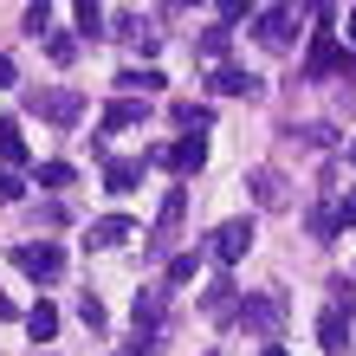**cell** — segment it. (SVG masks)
<instances>
[{"mask_svg":"<svg viewBox=\"0 0 356 356\" xmlns=\"http://www.w3.org/2000/svg\"><path fill=\"white\" fill-rule=\"evenodd\" d=\"M285 318H291L285 291H253V298H240V330H253V337H279Z\"/></svg>","mask_w":356,"mask_h":356,"instance_id":"6da1fadb","label":"cell"},{"mask_svg":"<svg viewBox=\"0 0 356 356\" xmlns=\"http://www.w3.org/2000/svg\"><path fill=\"white\" fill-rule=\"evenodd\" d=\"M253 240H259L253 214H234V220H220V227H214V240H207V259H214V266H240L246 253H253Z\"/></svg>","mask_w":356,"mask_h":356,"instance_id":"7a4b0ae2","label":"cell"},{"mask_svg":"<svg viewBox=\"0 0 356 356\" xmlns=\"http://www.w3.org/2000/svg\"><path fill=\"white\" fill-rule=\"evenodd\" d=\"M13 266L26 272V279H39V285H52L58 272H65V253H58L52 240H19V246H13Z\"/></svg>","mask_w":356,"mask_h":356,"instance_id":"3957f363","label":"cell"},{"mask_svg":"<svg viewBox=\"0 0 356 356\" xmlns=\"http://www.w3.org/2000/svg\"><path fill=\"white\" fill-rule=\"evenodd\" d=\"M246 195H253V207H266V214H285L291 207V181L259 162V169H246Z\"/></svg>","mask_w":356,"mask_h":356,"instance_id":"277c9868","label":"cell"},{"mask_svg":"<svg viewBox=\"0 0 356 356\" xmlns=\"http://www.w3.org/2000/svg\"><path fill=\"white\" fill-rule=\"evenodd\" d=\"M26 111H39L46 123H58V130H65V123L85 117V97H78V91H26Z\"/></svg>","mask_w":356,"mask_h":356,"instance_id":"5b68a950","label":"cell"},{"mask_svg":"<svg viewBox=\"0 0 356 356\" xmlns=\"http://www.w3.org/2000/svg\"><path fill=\"white\" fill-rule=\"evenodd\" d=\"M291 26H298V7H259L253 13V39L272 52H285L291 46Z\"/></svg>","mask_w":356,"mask_h":356,"instance_id":"8992f818","label":"cell"},{"mask_svg":"<svg viewBox=\"0 0 356 356\" xmlns=\"http://www.w3.org/2000/svg\"><path fill=\"white\" fill-rule=\"evenodd\" d=\"M149 162H162V169H175V175H201L207 169V143L201 136H175L169 149H156Z\"/></svg>","mask_w":356,"mask_h":356,"instance_id":"52a82bcc","label":"cell"},{"mask_svg":"<svg viewBox=\"0 0 356 356\" xmlns=\"http://www.w3.org/2000/svg\"><path fill=\"white\" fill-rule=\"evenodd\" d=\"M181 214H188V188H169V195H162V214H156V227H149V253H169Z\"/></svg>","mask_w":356,"mask_h":356,"instance_id":"ba28073f","label":"cell"},{"mask_svg":"<svg viewBox=\"0 0 356 356\" xmlns=\"http://www.w3.org/2000/svg\"><path fill=\"white\" fill-rule=\"evenodd\" d=\"M350 318H356V311L324 305V318H318V350H324V356H343V350H350Z\"/></svg>","mask_w":356,"mask_h":356,"instance_id":"9c48e42d","label":"cell"},{"mask_svg":"<svg viewBox=\"0 0 356 356\" xmlns=\"http://www.w3.org/2000/svg\"><path fill=\"white\" fill-rule=\"evenodd\" d=\"M201 318H214V324H240V291H234V279H214L201 291Z\"/></svg>","mask_w":356,"mask_h":356,"instance_id":"30bf717a","label":"cell"},{"mask_svg":"<svg viewBox=\"0 0 356 356\" xmlns=\"http://www.w3.org/2000/svg\"><path fill=\"white\" fill-rule=\"evenodd\" d=\"M207 91H214V97H259L266 78L259 72H240V65H220L214 78H207Z\"/></svg>","mask_w":356,"mask_h":356,"instance_id":"8fae6325","label":"cell"},{"mask_svg":"<svg viewBox=\"0 0 356 356\" xmlns=\"http://www.w3.org/2000/svg\"><path fill=\"white\" fill-rule=\"evenodd\" d=\"M143 169H149V156H111L104 162V188H111V195H130L143 181Z\"/></svg>","mask_w":356,"mask_h":356,"instance_id":"7c38bea8","label":"cell"},{"mask_svg":"<svg viewBox=\"0 0 356 356\" xmlns=\"http://www.w3.org/2000/svg\"><path fill=\"white\" fill-rule=\"evenodd\" d=\"M123 240H136V220L130 214H104V220H91V240L85 246H123Z\"/></svg>","mask_w":356,"mask_h":356,"instance_id":"4fadbf2b","label":"cell"},{"mask_svg":"<svg viewBox=\"0 0 356 356\" xmlns=\"http://www.w3.org/2000/svg\"><path fill=\"white\" fill-rule=\"evenodd\" d=\"M169 123H175V130L181 136H201V130H214V111H207V104H169Z\"/></svg>","mask_w":356,"mask_h":356,"instance_id":"5bb4252c","label":"cell"},{"mask_svg":"<svg viewBox=\"0 0 356 356\" xmlns=\"http://www.w3.org/2000/svg\"><path fill=\"white\" fill-rule=\"evenodd\" d=\"M162 85H169V78H162L156 65H130V72H117V91H130V97H149V91H162Z\"/></svg>","mask_w":356,"mask_h":356,"instance_id":"9a60e30c","label":"cell"},{"mask_svg":"<svg viewBox=\"0 0 356 356\" xmlns=\"http://www.w3.org/2000/svg\"><path fill=\"white\" fill-rule=\"evenodd\" d=\"M130 123H143V104H136V97H117L111 111H104V123H97V136H111V130H130Z\"/></svg>","mask_w":356,"mask_h":356,"instance_id":"2e32d148","label":"cell"},{"mask_svg":"<svg viewBox=\"0 0 356 356\" xmlns=\"http://www.w3.org/2000/svg\"><path fill=\"white\" fill-rule=\"evenodd\" d=\"M26 330H33V343H52V337H58V311L39 298V305L26 311Z\"/></svg>","mask_w":356,"mask_h":356,"instance_id":"e0dca14e","label":"cell"},{"mask_svg":"<svg viewBox=\"0 0 356 356\" xmlns=\"http://www.w3.org/2000/svg\"><path fill=\"white\" fill-rule=\"evenodd\" d=\"M0 162H7V169H13V162H26V136H19L13 117H0Z\"/></svg>","mask_w":356,"mask_h":356,"instance_id":"ac0fdd59","label":"cell"},{"mask_svg":"<svg viewBox=\"0 0 356 356\" xmlns=\"http://www.w3.org/2000/svg\"><path fill=\"white\" fill-rule=\"evenodd\" d=\"M72 19H78V33H85V39H104V26H111V13H104V7H91V0H78V7H72Z\"/></svg>","mask_w":356,"mask_h":356,"instance_id":"d6986e66","label":"cell"},{"mask_svg":"<svg viewBox=\"0 0 356 356\" xmlns=\"http://www.w3.org/2000/svg\"><path fill=\"white\" fill-rule=\"evenodd\" d=\"M227 39H234L227 26H207V33H201V58H207V65H214V72L227 65Z\"/></svg>","mask_w":356,"mask_h":356,"instance_id":"ffe728a7","label":"cell"},{"mask_svg":"<svg viewBox=\"0 0 356 356\" xmlns=\"http://www.w3.org/2000/svg\"><path fill=\"white\" fill-rule=\"evenodd\" d=\"M46 58H52V65H72V58H78V39L72 33H46Z\"/></svg>","mask_w":356,"mask_h":356,"instance_id":"44dd1931","label":"cell"},{"mask_svg":"<svg viewBox=\"0 0 356 356\" xmlns=\"http://www.w3.org/2000/svg\"><path fill=\"white\" fill-rule=\"evenodd\" d=\"M72 162H39V188H72Z\"/></svg>","mask_w":356,"mask_h":356,"instance_id":"7402d4cb","label":"cell"},{"mask_svg":"<svg viewBox=\"0 0 356 356\" xmlns=\"http://www.w3.org/2000/svg\"><path fill=\"white\" fill-rule=\"evenodd\" d=\"M195 266H201L195 253H175V259H169V285H188V279H195Z\"/></svg>","mask_w":356,"mask_h":356,"instance_id":"603a6c76","label":"cell"},{"mask_svg":"<svg viewBox=\"0 0 356 356\" xmlns=\"http://www.w3.org/2000/svg\"><path fill=\"white\" fill-rule=\"evenodd\" d=\"M19 195H26V181H19L13 169H0V207H13Z\"/></svg>","mask_w":356,"mask_h":356,"instance_id":"cb8c5ba5","label":"cell"},{"mask_svg":"<svg viewBox=\"0 0 356 356\" xmlns=\"http://www.w3.org/2000/svg\"><path fill=\"white\" fill-rule=\"evenodd\" d=\"M78 318H85L91 330H104V305H97V291H85V298H78Z\"/></svg>","mask_w":356,"mask_h":356,"instance_id":"d4e9b609","label":"cell"},{"mask_svg":"<svg viewBox=\"0 0 356 356\" xmlns=\"http://www.w3.org/2000/svg\"><path fill=\"white\" fill-rule=\"evenodd\" d=\"M52 26V7H46V0H39V7H26V33L39 39V33H46Z\"/></svg>","mask_w":356,"mask_h":356,"instance_id":"484cf974","label":"cell"},{"mask_svg":"<svg viewBox=\"0 0 356 356\" xmlns=\"http://www.w3.org/2000/svg\"><path fill=\"white\" fill-rule=\"evenodd\" d=\"M337 227H356V195H343V207H337Z\"/></svg>","mask_w":356,"mask_h":356,"instance_id":"4316f807","label":"cell"},{"mask_svg":"<svg viewBox=\"0 0 356 356\" xmlns=\"http://www.w3.org/2000/svg\"><path fill=\"white\" fill-rule=\"evenodd\" d=\"M13 78H19V72H13V58H7V52H0V91H7V85H13Z\"/></svg>","mask_w":356,"mask_h":356,"instance_id":"83f0119b","label":"cell"},{"mask_svg":"<svg viewBox=\"0 0 356 356\" xmlns=\"http://www.w3.org/2000/svg\"><path fill=\"white\" fill-rule=\"evenodd\" d=\"M259 356H291V350H285V343H266V350H259Z\"/></svg>","mask_w":356,"mask_h":356,"instance_id":"f1b7e54d","label":"cell"},{"mask_svg":"<svg viewBox=\"0 0 356 356\" xmlns=\"http://www.w3.org/2000/svg\"><path fill=\"white\" fill-rule=\"evenodd\" d=\"M350 52H356V7H350Z\"/></svg>","mask_w":356,"mask_h":356,"instance_id":"f546056e","label":"cell"},{"mask_svg":"<svg viewBox=\"0 0 356 356\" xmlns=\"http://www.w3.org/2000/svg\"><path fill=\"white\" fill-rule=\"evenodd\" d=\"M350 162H356V143H350Z\"/></svg>","mask_w":356,"mask_h":356,"instance_id":"4dcf8cb0","label":"cell"},{"mask_svg":"<svg viewBox=\"0 0 356 356\" xmlns=\"http://www.w3.org/2000/svg\"><path fill=\"white\" fill-rule=\"evenodd\" d=\"M123 356H136V350H123Z\"/></svg>","mask_w":356,"mask_h":356,"instance_id":"1f68e13d","label":"cell"}]
</instances>
